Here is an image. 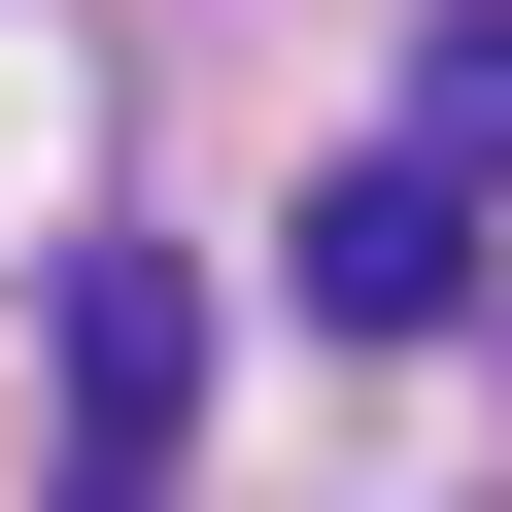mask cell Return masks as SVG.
I'll use <instances>...</instances> for the list:
<instances>
[{
	"label": "cell",
	"instance_id": "obj_1",
	"mask_svg": "<svg viewBox=\"0 0 512 512\" xmlns=\"http://www.w3.org/2000/svg\"><path fill=\"white\" fill-rule=\"evenodd\" d=\"M308 308H342V342H444V308H478V205H444V137L308 205Z\"/></svg>",
	"mask_w": 512,
	"mask_h": 512
},
{
	"label": "cell",
	"instance_id": "obj_2",
	"mask_svg": "<svg viewBox=\"0 0 512 512\" xmlns=\"http://www.w3.org/2000/svg\"><path fill=\"white\" fill-rule=\"evenodd\" d=\"M171 410H205V308H171V274H137V239H103V274H69V444L137 478Z\"/></svg>",
	"mask_w": 512,
	"mask_h": 512
},
{
	"label": "cell",
	"instance_id": "obj_3",
	"mask_svg": "<svg viewBox=\"0 0 512 512\" xmlns=\"http://www.w3.org/2000/svg\"><path fill=\"white\" fill-rule=\"evenodd\" d=\"M410 137H444V171H512V0H478V35H410Z\"/></svg>",
	"mask_w": 512,
	"mask_h": 512
},
{
	"label": "cell",
	"instance_id": "obj_4",
	"mask_svg": "<svg viewBox=\"0 0 512 512\" xmlns=\"http://www.w3.org/2000/svg\"><path fill=\"white\" fill-rule=\"evenodd\" d=\"M69 512H103V478H69Z\"/></svg>",
	"mask_w": 512,
	"mask_h": 512
}]
</instances>
